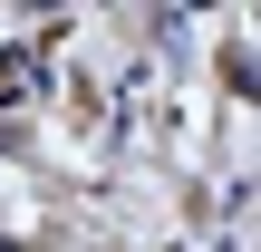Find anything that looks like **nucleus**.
<instances>
[{
  "label": "nucleus",
  "mask_w": 261,
  "mask_h": 252,
  "mask_svg": "<svg viewBox=\"0 0 261 252\" xmlns=\"http://www.w3.org/2000/svg\"><path fill=\"white\" fill-rule=\"evenodd\" d=\"M0 252H19V243H0Z\"/></svg>",
  "instance_id": "nucleus-1"
}]
</instances>
